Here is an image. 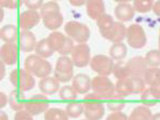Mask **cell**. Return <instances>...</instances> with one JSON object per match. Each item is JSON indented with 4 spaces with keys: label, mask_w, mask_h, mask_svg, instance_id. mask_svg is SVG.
<instances>
[{
    "label": "cell",
    "mask_w": 160,
    "mask_h": 120,
    "mask_svg": "<svg viewBox=\"0 0 160 120\" xmlns=\"http://www.w3.org/2000/svg\"><path fill=\"white\" fill-rule=\"evenodd\" d=\"M98 30L103 38L109 40L112 43L122 41L127 36V28L122 22H115L109 14H103L96 20Z\"/></svg>",
    "instance_id": "obj_1"
},
{
    "label": "cell",
    "mask_w": 160,
    "mask_h": 120,
    "mask_svg": "<svg viewBox=\"0 0 160 120\" xmlns=\"http://www.w3.org/2000/svg\"><path fill=\"white\" fill-rule=\"evenodd\" d=\"M40 14H41L44 27L50 30H56L62 26L64 22V18H63V14L61 13L60 6L54 0L43 3V6L40 9Z\"/></svg>",
    "instance_id": "obj_2"
},
{
    "label": "cell",
    "mask_w": 160,
    "mask_h": 120,
    "mask_svg": "<svg viewBox=\"0 0 160 120\" xmlns=\"http://www.w3.org/2000/svg\"><path fill=\"white\" fill-rule=\"evenodd\" d=\"M24 68L32 75L38 78H43L51 74L52 66L44 58H41L38 54H30L24 61Z\"/></svg>",
    "instance_id": "obj_3"
},
{
    "label": "cell",
    "mask_w": 160,
    "mask_h": 120,
    "mask_svg": "<svg viewBox=\"0 0 160 120\" xmlns=\"http://www.w3.org/2000/svg\"><path fill=\"white\" fill-rule=\"evenodd\" d=\"M34 75L27 72L25 68H15L10 74V82L18 90H22L24 92L32 90L35 87V78Z\"/></svg>",
    "instance_id": "obj_4"
},
{
    "label": "cell",
    "mask_w": 160,
    "mask_h": 120,
    "mask_svg": "<svg viewBox=\"0 0 160 120\" xmlns=\"http://www.w3.org/2000/svg\"><path fill=\"white\" fill-rule=\"evenodd\" d=\"M74 63L72 58L67 55H61L58 58L54 69V77L60 82H68L74 77Z\"/></svg>",
    "instance_id": "obj_5"
},
{
    "label": "cell",
    "mask_w": 160,
    "mask_h": 120,
    "mask_svg": "<svg viewBox=\"0 0 160 120\" xmlns=\"http://www.w3.org/2000/svg\"><path fill=\"white\" fill-rule=\"evenodd\" d=\"M65 32L74 41L78 43H86L90 38V29L83 23L78 21H69L64 26Z\"/></svg>",
    "instance_id": "obj_6"
},
{
    "label": "cell",
    "mask_w": 160,
    "mask_h": 120,
    "mask_svg": "<svg viewBox=\"0 0 160 120\" xmlns=\"http://www.w3.org/2000/svg\"><path fill=\"white\" fill-rule=\"evenodd\" d=\"M91 89L93 90L94 93L100 95L104 100L112 96L116 92L115 84L112 82V80L108 78V76H101V75L94 77L92 79Z\"/></svg>",
    "instance_id": "obj_7"
},
{
    "label": "cell",
    "mask_w": 160,
    "mask_h": 120,
    "mask_svg": "<svg viewBox=\"0 0 160 120\" xmlns=\"http://www.w3.org/2000/svg\"><path fill=\"white\" fill-rule=\"evenodd\" d=\"M114 65V60L104 54H96L90 61L91 69L101 76H109L112 74Z\"/></svg>",
    "instance_id": "obj_8"
},
{
    "label": "cell",
    "mask_w": 160,
    "mask_h": 120,
    "mask_svg": "<svg viewBox=\"0 0 160 120\" xmlns=\"http://www.w3.org/2000/svg\"><path fill=\"white\" fill-rule=\"evenodd\" d=\"M127 41L133 49H142L146 46L147 37L145 30L138 24H132L127 28Z\"/></svg>",
    "instance_id": "obj_9"
},
{
    "label": "cell",
    "mask_w": 160,
    "mask_h": 120,
    "mask_svg": "<svg viewBox=\"0 0 160 120\" xmlns=\"http://www.w3.org/2000/svg\"><path fill=\"white\" fill-rule=\"evenodd\" d=\"M70 55H72V63L76 67L82 68L90 64L91 52L90 47L87 43H78L77 46H75Z\"/></svg>",
    "instance_id": "obj_10"
},
{
    "label": "cell",
    "mask_w": 160,
    "mask_h": 120,
    "mask_svg": "<svg viewBox=\"0 0 160 120\" xmlns=\"http://www.w3.org/2000/svg\"><path fill=\"white\" fill-rule=\"evenodd\" d=\"M49 102L48 98L43 94H35L29 100L26 101L25 104V109L28 110L32 116L46 112V110L49 109Z\"/></svg>",
    "instance_id": "obj_11"
},
{
    "label": "cell",
    "mask_w": 160,
    "mask_h": 120,
    "mask_svg": "<svg viewBox=\"0 0 160 120\" xmlns=\"http://www.w3.org/2000/svg\"><path fill=\"white\" fill-rule=\"evenodd\" d=\"M41 18V14H40L37 10H28L24 11L20 14L18 18V26H20L21 30H30L35 26L39 24Z\"/></svg>",
    "instance_id": "obj_12"
},
{
    "label": "cell",
    "mask_w": 160,
    "mask_h": 120,
    "mask_svg": "<svg viewBox=\"0 0 160 120\" xmlns=\"http://www.w3.org/2000/svg\"><path fill=\"white\" fill-rule=\"evenodd\" d=\"M126 63H127V67H128L130 76H140L144 78L145 72H146L147 69L149 68L146 61H145V58H142V56L132 58Z\"/></svg>",
    "instance_id": "obj_13"
},
{
    "label": "cell",
    "mask_w": 160,
    "mask_h": 120,
    "mask_svg": "<svg viewBox=\"0 0 160 120\" xmlns=\"http://www.w3.org/2000/svg\"><path fill=\"white\" fill-rule=\"evenodd\" d=\"M18 43H20V49L22 50V52H32L37 46L36 36L30 30H22L21 34L18 35Z\"/></svg>",
    "instance_id": "obj_14"
},
{
    "label": "cell",
    "mask_w": 160,
    "mask_h": 120,
    "mask_svg": "<svg viewBox=\"0 0 160 120\" xmlns=\"http://www.w3.org/2000/svg\"><path fill=\"white\" fill-rule=\"evenodd\" d=\"M1 60L7 65H14L18 60V50L15 43H4L0 50Z\"/></svg>",
    "instance_id": "obj_15"
},
{
    "label": "cell",
    "mask_w": 160,
    "mask_h": 120,
    "mask_svg": "<svg viewBox=\"0 0 160 120\" xmlns=\"http://www.w3.org/2000/svg\"><path fill=\"white\" fill-rule=\"evenodd\" d=\"M72 87L78 94H87L92 86V80L86 74H77L72 77Z\"/></svg>",
    "instance_id": "obj_16"
},
{
    "label": "cell",
    "mask_w": 160,
    "mask_h": 120,
    "mask_svg": "<svg viewBox=\"0 0 160 120\" xmlns=\"http://www.w3.org/2000/svg\"><path fill=\"white\" fill-rule=\"evenodd\" d=\"M134 13H135V10H134L132 4H130L129 2L119 3L115 8V16L120 22H129V21H131L134 18Z\"/></svg>",
    "instance_id": "obj_17"
},
{
    "label": "cell",
    "mask_w": 160,
    "mask_h": 120,
    "mask_svg": "<svg viewBox=\"0 0 160 120\" xmlns=\"http://www.w3.org/2000/svg\"><path fill=\"white\" fill-rule=\"evenodd\" d=\"M39 89L46 95H51L60 90V81L55 77H43L39 81Z\"/></svg>",
    "instance_id": "obj_18"
},
{
    "label": "cell",
    "mask_w": 160,
    "mask_h": 120,
    "mask_svg": "<svg viewBox=\"0 0 160 120\" xmlns=\"http://www.w3.org/2000/svg\"><path fill=\"white\" fill-rule=\"evenodd\" d=\"M83 105H84L83 115L87 119L98 120L103 118L105 112V108L103 103H92V104H83Z\"/></svg>",
    "instance_id": "obj_19"
},
{
    "label": "cell",
    "mask_w": 160,
    "mask_h": 120,
    "mask_svg": "<svg viewBox=\"0 0 160 120\" xmlns=\"http://www.w3.org/2000/svg\"><path fill=\"white\" fill-rule=\"evenodd\" d=\"M86 8L87 14L92 20H98L101 15L105 14V3L103 0H88Z\"/></svg>",
    "instance_id": "obj_20"
},
{
    "label": "cell",
    "mask_w": 160,
    "mask_h": 120,
    "mask_svg": "<svg viewBox=\"0 0 160 120\" xmlns=\"http://www.w3.org/2000/svg\"><path fill=\"white\" fill-rule=\"evenodd\" d=\"M24 91L18 90V89H15V90H12L9 95V104H10L11 109L15 110H21L25 108V104H26V101H25V95L23 94Z\"/></svg>",
    "instance_id": "obj_21"
},
{
    "label": "cell",
    "mask_w": 160,
    "mask_h": 120,
    "mask_svg": "<svg viewBox=\"0 0 160 120\" xmlns=\"http://www.w3.org/2000/svg\"><path fill=\"white\" fill-rule=\"evenodd\" d=\"M0 36H1V39L4 43H15L18 36L16 26L12 24L4 25L0 30Z\"/></svg>",
    "instance_id": "obj_22"
},
{
    "label": "cell",
    "mask_w": 160,
    "mask_h": 120,
    "mask_svg": "<svg viewBox=\"0 0 160 120\" xmlns=\"http://www.w3.org/2000/svg\"><path fill=\"white\" fill-rule=\"evenodd\" d=\"M127 54H128V49L122 41L112 43L109 49V55L114 61H122L126 58Z\"/></svg>",
    "instance_id": "obj_23"
},
{
    "label": "cell",
    "mask_w": 160,
    "mask_h": 120,
    "mask_svg": "<svg viewBox=\"0 0 160 120\" xmlns=\"http://www.w3.org/2000/svg\"><path fill=\"white\" fill-rule=\"evenodd\" d=\"M152 114L150 108L143 104L134 108L129 118L131 120H149L152 119Z\"/></svg>",
    "instance_id": "obj_24"
},
{
    "label": "cell",
    "mask_w": 160,
    "mask_h": 120,
    "mask_svg": "<svg viewBox=\"0 0 160 120\" xmlns=\"http://www.w3.org/2000/svg\"><path fill=\"white\" fill-rule=\"evenodd\" d=\"M115 89H116V92L119 95L126 96L133 94V89H132V84H131L130 78H123V79H117V82L115 84Z\"/></svg>",
    "instance_id": "obj_25"
},
{
    "label": "cell",
    "mask_w": 160,
    "mask_h": 120,
    "mask_svg": "<svg viewBox=\"0 0 160 120\" xmlns=\"http://www.w3.org/2000/svg\"><path fill=\"white\" fill-rule=\"evenodd\" d=\"M47 39H48L51 48H52L55 52H58V51L61 50V48H62V46L64 44L66 36L63 35L62 32H52L49 35Z\"/></svg>",
    "instance_id": "obj_26"
},
{
    "label": "cell",
    "mask_w": 160,
    "mask_h": 120,
    "mask_svg": "<svg viewBox=\"0 0 160 120\" xmlns=\"http://www.w3.org/2000/svg\"><path fill=\"white\" fill-rule=\"evenodd\" d=\"M35 52H36V54H38L39 56H41V58H50V56H52L55 51L51 48L48 39H42V40H40L39 42H37Z\"/></svg>",
    "instance_id": "obj_27"
},
{
    "label": "cell",
    "mask_w": 160,
    "mask_h": 120,
    "mask_svg": "<svg viewBox=\"0 0 160 120\" xmlns=\"http://www.w3.org/2000/svg\"><path fill=\"white\" fill-rule=\"evenodd\" d=\"M105 102L107 104L108 109H110L112 112L121 110L122 108H124V106H126V100H124L123 96L119 95V94H117V95L114 94L112 96L106 98Z\"/></svg>",
    "instance_id": "obj_28"
},
{
    "label": "cell",
    "mask_w": 160,
    "mask_h": 120,
    "mask_svg": "<svg viewBox=\"0 0 160 120\" xmlns=\"http://www.w3.org/2000/svg\"><path fill=\"white\" fill-rule=\"evenodd\" d=\"M69 116L67 115L66 109L61 108H49L44 112V119L47 120H67Z\"/></svg>",
    "instance_id": "obj_29"
},
{
    "label": "cell",
    "mask_w": 160,
    "mask_h": 120,
    "mask_svg": "<svg viewBox=\"0 0 160 120\" xmlns=\"http://www.w3.org/2000/svg\"><path fill=\"white\" fill-rule=\"evenodd\" d=\"M66 112L69 118H78L80 115L83 114L84 112V105L81 102H75L72 101L67 104Z\"/></svg>",
    "instance_id": "obj_30"
},
{
    "label": "cell",
    "mask_w": 160,
    "mask_h": 120,
    "mask_svg": "<svg viewBox=\"0 0 160 120\" xmlns=\"http://www.w3.org/2000/svg\"><path fill=\"white\" fill-rule=\"evenodd\" d=\"M61 100L65 101V102H72L77 98V92L72 86H64L58 90Z\"/></svg>",
    "instance_id": "obj_31"
},
{
    "label": "cell",
    "mask_w": 160,
    "mask_h": 120,
    "mask_svg": "<svg viewBox=\"0 0 160 120\" xmlns=\"http://www.w3.org/2000/svg\"><path fill=\"white\" fill-rule=\"evenodd\" d=\"M112 74L117 79H123L130 77L128 67H127V63L123 62V61H117V63L114 65Z\"/></svg>",
    "instance_id": "obj_32"
},
{
    "label": "cell",
    "mask_w": 160,
    "mask_h": 120,
    "mask_svg": "<svg viewBox=\"0 0 160 120\" xmlns=\"http://www.w3.org/2000/svg\"><path fill=\"white\" fill-rule=\"evenodd\" d=\"M155 0H133V8L136 12L147 13L152 10Z\"/></svg>",
    "instance_id": "obj_33"
},
{
    "label": "cell",
    "mask_w": 160,
    "mask_h": 120,
    "mask_svg": "<svg viewBox=\"0 0 160 120\" xmlns=\"http://www.w3.org/2000/svg\"><path fill=\"white\" fill-rule=\"evenodd\" d=\"M141 101L144 105L148 107H154L155 105L158 103L159 98L152 92L150 89H145L142 93H141Z\"/></svg>",
    "instance_id": "obj_34"
},
{
    "label": "cell",
    "mask_w": 160,
    "mask_h": 120,
    "mask_svg": "<svg viewBox=\"0 0 160 120\" xmlns=\"http://www.w3.org/2000/svg\"><path fill=\"white\" fill-rule=\"evenodd\" d=\"M130 81L132 84L133 93L134 94H140L146 89V82L143 77L140 76H130Z\"/></svg>",
    "instance_id": "obj_35"
},
{
    "label": "cell",
    "mask_w": 160,
    "mask_h": 120,
    "mask_svg": "<svg viewBox=\"0 0 160 120\" xmlns=\"http://www.w3.org/2000/svg\"><path fill=\"white\" fill-rule=\"evenodd\" d=\"M145 61L149 67H159L160 66V51L152 50L148 51L145 55Z\"/></svg>",
    "instance_id": "obj_36"
},
{
    "label": "cell",
    "mask_w": 160,
    "mask_h": 120,
    "mask_svg": "<svg viewBox=\"0 0 160 120\" xmlns=\"http://www.w3.org/2000/svg\"><path fill=\"white\" fill-rule=\"evenodd\" d=\"M22 3H24V0H0L1 8L11 9V10L20 8Z\"/></svg>",
    "instance_id": "obj_37"
},
{
    "label": "cell",
    "mask_w": 160,
    "mask_h": 120,
    "mask_svg": "<svg viewBox=\"0 0 160 120\" xmlns=\"http://www.w3.org/2000/svg\"><path fill=\"white\" fill-rule=\"evenodd\" d=\"M74 47L75 46H74V42H72V39L67 36L66 39H65L64 44H63L62 48H61V50L58 51V53H60L61 55H68V54L72 53Z\"/></svg>",
    "instance_id": "obj_38"
},
{
    "label": "cell",
    "mask_w": 160,
    "mask_h": 120,
    "mask_svg": "<svg viewBox=\"0 0 160 120\" xmlns=\"http://www.w3.org/2000/svg\"><path fill=\"white\" fill-rule=\"evenodd\" d=\"M104 101H105L104 98L93 92V93H87L84 95L83 100H82V103L83 104H92V103H103Z\"/></svg>",
    "instance_id": "obj_39"
},
{
    "label": "cell",
    "mask_w": 160,
    "mask_h": 120,
    "mask_svg": "<svg viewBox=\"0 0 160 120\" xmlns=\"http://www.w3.org/2000/svg\"><path fill=\"white\" fill-rule=\"evenodd\" d=\"M24 4L30 10H38L43 6V0H24Z\"/></svg>",
    "instance_id": "obj_40"
},
{
    "label": "cell",
    "mask_w": 160,
    "mask_h": 120,
    "mask_svg": "<svg viewBox=\"0 0 160 120\" xmlns=\"http://www.w3.org/2000/svg\"><path fill=\"white\" fill-rule=\"evenodd\" d=\"M14 119H15V120H32V115L30 114L28 110H26L24 108V109L18 110V112H15Z\"/></svg>",
    "instance_id": "obj_41"
},
{
    "label": "cell",
    "mask_w": 160,
    "mask_h": 120,
    "mask_svg": "<svg viewBox=\"0 0 160 120\" xmlns=\"http://www.w3.org/2000/svg\"><path fill=\"white\" fill-rule=\"evenodd\" d=\"M127 118H128V117H127V115L123 114L121 110L112 112L107 116V120H126Z\"/></svg>",
    "instance_id": "obj_42"
},
{
    "label": "cell",
    "mask_w": 160,
    "mask_h": 120,
    "mask_svg": "<svg viewBox=\"0 0 160 120\" xmlns=\"http://www.w3.org/2000/svg\"><path fill=\"white\" fill-rule=\"evenodd\" d=\"M149 89L152 90V92L160 100V80L155 79L154 81L149 84Z\"/></svg>",
    "instance_id": "obj_43"
},
{
    "label": "cell",
    "mask_w": 160,
    "mask_h": 120,
    "mask_svg": "<svg viewBox=\"0 0 160 120\" xmlns=\"http://www.w3.org/2000/svg\"><path fill=\"white\" fill-rule=\"evenodd\" d=\"M8 102H9V98H8V96H7V94L1 91V92H0V108L6 107Z\"/></svg>",
    "instance_id": "obj_44"
},
{
    "label": "cell",
    "mask_w": 160,
    "mask_h": 120,
    "mask_svg": "<svg viewBox=\"0 0 160 120\" xmlns=\"http://www.w3.org/2000/svg\"><path fill=\"white\" fill-rule=\"evenodd\" d=\"M72 7H81L88 2V0H68Z\"/></svg>",
    "instance_id": "obj_45"
},
{
    "label": "cell",
    "mask_w": 160,
    "mask_h": 120,
    "mask_svg": "<svg viewBox=\"0 0 160 120\" xmlns=\"http://www.w3.org/2000/svg\"><path fill=\"white\" fill-rule=\"evenodd\" d=\"M152 11H154V13L156 14L157 16H159V18H160V0H158V1H156L154 3Z\"/></svg>",
    "instance_id": "obj_46"
},
{
    "label": "cell",
    "mask_w": 160,
    "mask_h": 120,
    "mask_svg": "<svg viewBox=\"0 0 160 120\" xmlns=\"http://www.w3.org/2000/svg\"><path fill=\"white\" fill-rule=\"evenodd\" d=\"M6 63L1 60L0 62V80H2L4 78V75H6V66H4Z\"/></svg>",
    "instance_id": "obj_47"
},
{
    "label": "cell",
    "mask_w": 160,
    "mask_h": 120,
    "mask_svg": "<svg viewBox=\"0 0 160 120\" xmlns=\"http://www.w3.org/2000/svg\"><path fill=\"white\" fill-rule=\"evenodd\" d=\"M152 119H154V120H159V119H160V112H156L155 115H152Z\"/></svg>",
    "instance_id": "obj_48"
},
{
    "label": "cell",
    "mask_w": 160,
    "mask_h": 120,
    "mask_svg": "<svg viewBox=\"0 0 160 120\" xmlns=\"http://www.w3.org/2000/svg\"><path fill=\"white\" fill-rule=\"evenodd\" d=\"M155 79L160 80V68H159V67L157 68V72H156V77H155ZM155 79H154V80H155Z\"/></svg>",
    "instance_id": "obj_49"
},
{
    "label": "cell",
    "mask_w": 160,
    "mask_h": 120,
    "mask_svg": "<svg viewBox=\"0 0 160 120\" xmlns=\"http://www.w3.org/2000/svg\"><path fill=\"white\" fill-rule=\"evenodd\" d=\"M3 18H4V15H3V8H1V9H0V22H2V21H3Z\"/></svg>",
    "instance_id": "obj_50"
},
{
    "label": "cell",
    "mask_w": 160,
    "mask_h": 120,
    "mask_svg": "<svg viewBox=\"0 0 160 120\" xmlns=\"http://www.w3.org/2000/svg\"><path fill=\"white\" fill-rule=\"evenodd\" d=\"M0 118L1 119H8L9 117L7 116V114H4L3 112H0Z\"/></svg>",
    "instance_id": "obj_51"
},
{
    "label": "cell",
    "mask_w": 160,
    "mask_h": 120,
    "mask_svg": "<svg viewBox=\"0 0 160 120\" xmlns=\"http://www.w3.org/2000/svg\"><path fill=\"white\" fill-rule=\"evenodd\" d=\"M114 1L118 2V3H123V2H130V1H133V0H114Z\"/></svg>",
    "instance_id": "obj_52"
},
{
    "label": "cell",
    "mask_w": 160,
    "mask_h": 120,
    "mask_svg": "<svg viewBox=\"0 0 160 120\" xmlns=\"http://www.w3.org/2000/svg\"><path fill=\"white\" fill-rule=\"evenodd\" d=\"M158 46H159V51H160V30H159V39H158Z\"/></svg>",
    "instance_id": "obj_53"
},
{
    "label": "cell",
    "mask_w": 160,
    "mask_h": 120,
    "mask_svg": "<svg viewBox=\"0 0 160 120\" xmlns=\"http://www.w3.org/2000/svg\"><path fill=\"white\" fill-rule=\"evenodd\" d=\"M54 1H58V0H54Z\"/></svg>",
    "instance_id": "obj_54"
}]
</instances>
